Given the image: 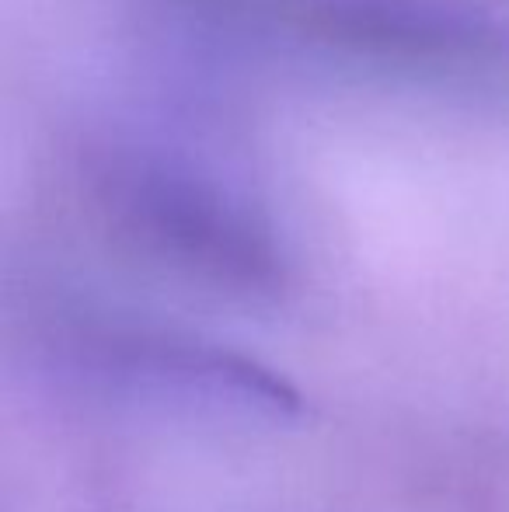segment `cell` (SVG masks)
Segmentation results:
<instances>
[{
	"mask_svg": "<svg viewBox=\"0 0 509 512\" xmlns=\"http://www.w3.org/2000/svg\"><path fill=\"white\" fill-rule=\"evenodd\" d=\"M81 168L105 213L171 262L245 290L279 279L265 220L192 161L133 140H91Z\"/></svg>",
	"mask_w": 509,
	"mask_h": 512,
	"instance_id": "6da1fadb",
	"label": "cell"
},
{
	"mask_svg": "<svg viewBox=\"0 0 509 512\" xmlns=\"http://www.w3.org/2000/svg\"><path fill=\"white\" fill-rule=\"evenodd\" d=\"M297 25L332 49L440 81H509V21L468 0H304Z\"/></svg>",
	"mask_w": 509,
	"mask_h": 512,
	"instance_id": "7a4b0ae2",
	"label": "cell"
}]
</instances>
